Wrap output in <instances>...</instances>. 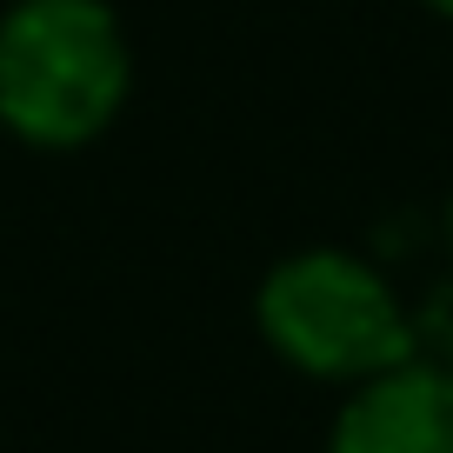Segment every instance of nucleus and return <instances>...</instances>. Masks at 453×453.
<instances>
[{
	"mask_svg": "<svg viewBox=\"0 0 453 453\" xmlns=\"http://www.w3.org/2000/svg\"><path fill=\"white\" fill-rule=\"evenodd\" d=\"M134 100V34L113 0H0V134L87 154Z\"/></svg>",
	"mask_w": 453,
	"mask_h": 453,
	"instance_id": "nucleus-1",
	"label": "nucleus"
},
{
	"mask_svg": "<svg viewBox=\"0 0 453 453\" xmlns=\"http://www.w3.org/2000/svg\"><path fill=\"white\" fill-rule=\"evenodd\" d=\"M254 334L287 373L340 394L413 354V294L387 260L313 241L254 280Z\"/></svg>",
	"mask_w": 453,
	"mask_h": 453,
	"instance_id": "nucleus-2",
	"label": "nucleus"
},
{
	"mask_svg": "<svg viewBox=\"0 0 453 453\" xmlns=\"http://www.w3.org/2000/svg\"><path fill=\"white\" fill-rule=\"evenodd\" d=\"M320 453H453V367L407 354L373 380L340 387Z\"/></svg>",
	"mask_w": 453,
	"mask_h": 453,
	"instance_id": "nucleus-3",
	"label": "nucleus"
},
{
	"mask_svg": "<svg viewBox=\"0 0 453 453\" xmlns=\"http://www.w3.org/2000/svg\"><path fill=\"white\" fill-rule=\"evenodd\" d=\"M413 354L453 367V267H447V280H434L413 300Z\"/></svg>",
	"mask_w": 453,
	"mask_h": 453,
	"instance_id": "nucleus-4",
	"label": "nucleus"
},
{
	"mask_svg": "<svg viewBox=\"0 0 453 453\" xmlns=\"http://www.w3.org/2000/svg\"><path fill=\"white\" fill-rule=\"evenodd\" d=\"M434 234H440V254H447V267H453V187H447V200H440V220H434Z\"/></svg>",
	"mask_w": 453,
	"mask_h": 453,
	"instance_id": "nucleus-5",
	"label": "nucleus"
},
{
	"mask_svg": "<svg viewBox=\"0 0 453 453\" xmlns=\"http://www.w3.org/2000/svg\"><path fill=\"white\" fill-rule=\"evenodd\" d=\"M413 7H426L434 20H447V27H453V0H413Z\"/></svg>",
	"mask_w": 453,
	"mask_h": 453,
	"instance_id": "nucleus-6",
	"label": "nucleus"
}]
</instances>
